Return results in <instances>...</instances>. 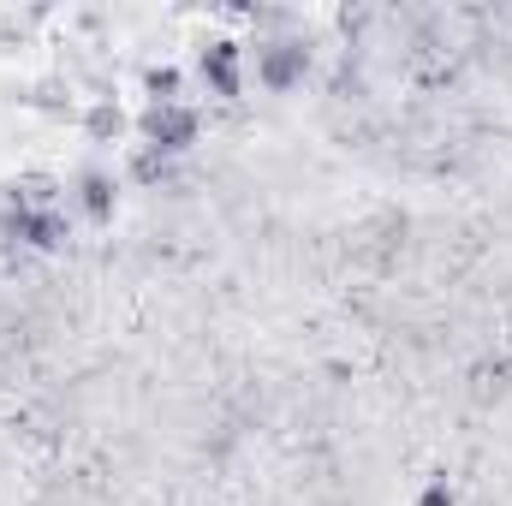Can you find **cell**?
Segmentation results:
<instances>
[{
  "mask_svg": "<svg viewBox=\"0 0 512 506\" xmlns=\"http://www.w3.org/2000/svg\"><path fill=\"white\" fill-rule=\"evenodd\" d=\"M137 131H143L149 149H161V155H185V149L203 137V120H197V108H185V102H149L143 120H137Z\"/></svg>",
  "mask_w": 512,
  "mask_h": 506,
  "instance_id": "1",
  "label": "cell"
},
{
  "mask_svg": "<svg viewBox=\"0 0 512 506\" xmlns=\"http://www.w3.org/2000/svg\"><path fill=\"white\" fill-rule=\"evenodd\" d=\"M304 72H310V48H304L298 36L256 42V84H262V90H292Z\"/></svg>",
  "mask_w": 512,
  "mask_h": 506,
  "instance_id": "2",
  "label": "cell"
},
{
  "mask_svg": "<svg viewBox=\"0 0 512 506\" xmlns=\"http://www.w3.org/2000/svg\"><path fill=\"white\" fill-rule=\"evenodd\" d=\"M239 60H245V48L221 36V42H209V48L197 54V78H203L215 96H227V102H233V96L245 90V72H239Z\"/></svg>",
  "mask_w": 512,
  "mask_h": 506,
  "instance_id": "3",
  "label": "cell"
},
{
  "mask_svg": "<svg viewBox=\"0 0 512 506\" xmlns=\"http://www.w3.org/2000/svg\"><path fill=\"white\" fill-rule=\"evenodd\" d=\"M72 203H78V215H84V221H96V227H102V221H114L120 191H114V179H108V173H84V179H78V191H72Z\"/></svg>",
  "mask_w": 512,
  "mask_h": 506,
  "instance_id": "4",
  "label": "cell"
},
{
  "mask_svg": "<svg viewBox=\"0 0 512 506\" xmlns=\"http://www.w3.org/2000/svg\"><path fill=\"white\" fill-rule=\"evenodd\" d=\"M66 233H72V227H66V215H60V209H30V221L18 227V239H24L30 251H60V245H66Z\"/></svg>",
  "mask_w": 512,
  "mask_h": 506,
  "instance_id": "5",
  "label": "cell"
},
{
  "mask_svg": "<svg viewBox=\"0 0 512 506\" xmlns=\"http://www.w3.org/2000/svg\"><path fill=\"white\" fill-rule=\"evenodd\" d=\"M126 173H131V185H167L173 179V155H161V149H131L126 155Z\"/></svg>",
  "mask_w": 512,
  "mask_h": 506,
  "instance_id": "6",
  "label": "cell"
},
{
  "mask_svg": "<svg viewBox=\"0 0 512 506\" xmlns=\"http://www.w3.org/2000/svg\"><path fill=\"white\" fill-rule=\"evenodd\" d=\"M84 126H90V137H96V143H114V137L126 131V114H120L114 102H102V108H90V120H84Z\"/></svg>",
  "mask_w": 512,
  "mask_h": 506,
  "instance_id": "7",
  "label": "cell"
},
{
  "mask_svg": "<svg viewBox=\"0 0 512 506\" xmlns=\"http://www.w3.org/2000/svg\"><path fill=\"white\" fill-rule=\"evenodd\" d=\"M143 84H149V96H155V102H179V96H185V72H173V66H155Z\"/></svg>",
  "mask_w": 512,
  "mask_h": 506,
  "instance_id": "8",
  "label": "cell"
},
{
  "mask_svg": "<svg viewBox=\"0 0 512 506\" xmlns=\"http://www.w3.org/2000/svg\"><path fill=\"white\" fill-rule=\"evenodd\" d=\"M417 506H459V501H453V489H447V483H429V489L417 495Z\"/></svg>",
  "mask_w": 512,
  "mask_h": 506,
  "instance_id": "9",
  "label": "cell"
}]
</instances>
